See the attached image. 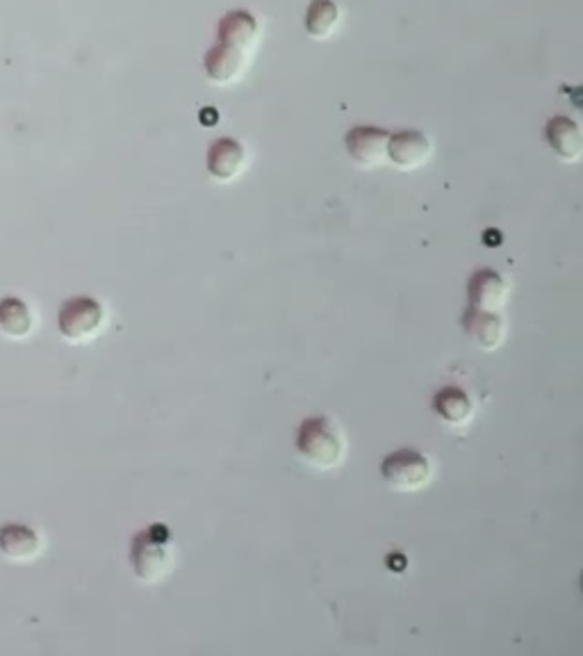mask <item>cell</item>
<instances>
[{
  "label": "cell",
  "instance_id": "obj_1",
  "mask_svg": "<svg viewBox=\"0 0 583 656\" xmlns=\"http://www.w3.org/2000/svg\"><path fill=\"white\" fill-rule=\"evenodd\" d=\"M294 447H297L303 461L310 463L319 470H331L338 467L344 458V438L328 415H310L299 424L297 436H294Z\"/></svg>",
  "mask_w": 583,
  "mask_h": 656
},
{
  "label": "cell",
  "instance_id": "obj_2",
  "mask_svg": "<svg viewBox=\"0 0 583 656\" xmlns=\"http://www.w3.org/2000/svg\"><path fill=\"white\" fill-rule=\"evenodd\" d=\"M130 568L144 584H155L171 568V533L167 524H151L137 531L130 543Z\"/></svg>",
  "mask_w": 583,
  "mask_h": 656
},
{
  "label": "cell",
  "instance_id": "obj_3",
  "mask_svg": "<svg viewBox=\"0 0 583 656\" xmlns=\"http://www.w3.org/2000/svg\"><path fill=\"white\" fill-rule=\"evenodd\" d=\"M381 477L390 488L399 492L422 490L433 477L429 456L420 449L401 447L390 451L381 461Z\"/></svg>",
  "mask_w": 583,
  "mask_h": 656
},
{
  "label": "cell",
  "instance_id": "obj_4",
  "mask_svg": "<svg viewBox=\"0 0 583 656\" xmlns=\"http://www.w3.org/2000/svg\"><path fill=\"white\" fill-rule=\"evenodd\" d=\"M105 322V310L101 301L92 297H71L60 306L57 313V328L62 338L69 342H85L101 331Z\"/></svg>",
  "mask_w": 583,
  "mask_h": 656
},
{
  "label": "cell",
  "instance_id": "obj_5",
  "mask_svg": "<svg viewBox=\"0 0 583 656\" xmlns=\"http://www.w3.org/2000/svg\"><path fill=\"white\" fill-rule=\"evenodd\" d=\"M431 158V139L415 128L397 130L388 135L385 160L401 171H413Z\"/></svg>",
  "mask_w": 583,
  "mask_h": 656
},
{
  "label": "cell",
  "instance_id": "obj_6",
  "mask_svg": "<svg viewBox=\"0 0 583 656\" xmlns=\"http://www.w3.org/2000/svg\"><path fill=\"white\" fill-rule=\"evenodd\" d=\"M388 130L379 126H353L344 135L349 158L363 169H374L385 162V146H388Z\"/></svg>",
  "mask_w": 583,
  "mask_h": 656
},
{
  "label": "cell",
  "instance_id": "obj_7",
  "mask_svg": "<svg viewBox=\"0 0 583 656\" xmlns=\"http://www.w3.org/2000/svg\"><path fill=\"white\" fill-rule=\"evenodd\" d=\"M461 328L474 347L481 351H495L504 342V317L499 315V310L467 306L461 317Z\"/></svg>",
  "mask_w": 583,
  "mask_h": 656
},
{
  "label": "cell",
  "instance_id": "obj_8",
  "mask_svg": "<svg viewBox=\"0 0 583 656\" xmlns=\"http://www.w3.org/2000/svg\"><path fill=\"white\" fill-rule=\"evenodd\" d=\"M246 164V151L242 142L233 137H219L210 144L208 155H205V169L208 174L219 180V183H231L233 178L242 174Z\"/></svg>",
  "mask_w": 583,
  "mask_h": 656
},
{
  "label": "cell",
  "instance_id": "obj_9",
  "mask_svg": "<svg viewBox=\"0 0 583 656\" xmlns=\"http://www.w3.org/2000/svg\"><path fill=\"white\" fill-rule=\"evenodd\" d=\"M508 297L504 276L490 267H481L467 281V306L481 310H502Z\"/></svg>",
  "mask_w": 583,
  "mask_h": 656
},
{
  "label": "cell",
  "instance_id": "obj_10",
  "mask_svg": "<svg viewBox=\"0 0 583 656\" xmlns=\"http://www.w3.org/2000/svg\"><path fill=\"white\" fill-rule=\"evenodd\" d=\"M543 139L556 158H561L565 162L579 160L583 149V137H581L579 123L572 117L556 114V117L549 119L543 128Z\"/></svg>",
  "mask_w": 583,
  "mask_h": 656
},
{
  "label": "cell",
  "instance_id": "obj_11",
  "mask_svg": "<svg viewBox=\"0 0 583 656\" xmlns=\"http://www.w3.org/2000/svg\"><path fill=\"white\" fill-rule=\"evenodd\" d=\"M258 19L249 10H231L224 14V19L217 26V44L237 48V51L249 53L256 46L258 39Z\"/></svg>",
  "mask_w": 583,
  "mask_h": 656
},
{
  "label": "cell",
  "instance_id": "obj_12",
  "mask_svg": "<svg viewBox=\"0 0 583 656\" xmlns=\"http://www.w3.org/2000/svg\"><path fill=\"white\" fill-rule=\"evenodd\" d=\"M433 413L449 426H463L472 420L474 399L461 385H445L433 395Z\"/></svg>",
  "mask_w": 583,
  "mask_h": 656
},
{
  "label": "cell",
  "instance_id": "obj_13",
  "mask_svg": "<svg viewBox=\"0 0 583 656\" xmlns=\"http://www.w3.org/2000/svg\"><path fill=\"white\" fill-rule=\"evenodd\" d=\"M246 67V53L237 51V48L217 44L212 46L203 57V69L208 80L217 82V85H228L242 76Z\"/></svg>",
  "mask_w": 583,
  "mask_h": 656
},
{
  "label": "cell",
  "instance_id": "obj_14",
  "mask_svg": "<svg viewBox=\"0 0 583 656\" xmlns=\"http://www.w3.org/2000/svg\"><path fill=\"white\" fill-rule=\"evenodd\" d=\"M39 552V536L28 524L10 522L0 527V554L12 561H28Z\"/></svg>",
  "mask_w": 583,
  "mask_h": 656
},
{
  "label": "cell",
  "instance_id": "obj_15",
  "mask_svg": "<svg viewBox=\"0 0 583 656\" xmlns=\"http://www.w3.org/2000/svg\"><path fill=\"white\" fill-rule=\"evenodd\" d=\"M340 23V7L335 0H312L303 14V28L312 39L331 37Z\"/></svg>",
  "mask_w": 583,
  "mask_h": 656
},
{
  "label": "cell",
  "instance_id": "obj_16",
  "mask_svg": "<svg viewBox=\"0 0 583 656\" xmlns=\"http://www.w3.org/2000/svg\"><path fill=\"white\" fill-rule=\"evenodd\" d=\"M32 328V313L26 301L16 297L0 299V331L10 338H26Z\"/></svg>",
  "mask_w": 583,
  "mask_h": 656
}]
</instances>
